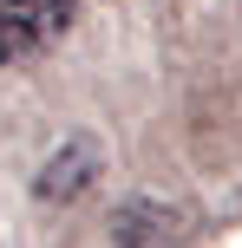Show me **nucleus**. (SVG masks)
<instances>
[{"label":"nucleus","mask_w":242,"mask_h":248,"mask_svg":"<svg viewBox=\"0 0 242 248\" xmlns=\"http://www.w3.org/2000/svg\"><path fill=\"white\" fill-rule=\"evenodd\" d=\"M72 20V0H0V65L39 59Z\"/></svg>","instance_id":"obj_1"}]
</instances>
